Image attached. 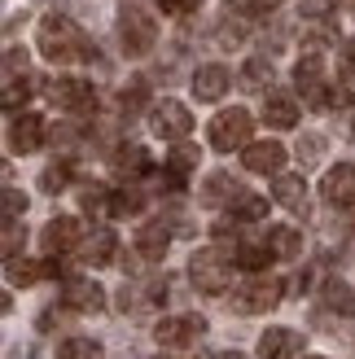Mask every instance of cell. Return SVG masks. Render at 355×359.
<instances>
[{"label":"cell","instance_id":"1","mask_svg":"<svg viewBox=\"0 0 355 359\" xmlns=\"http://www.w3.org/2000/svg\"><path fill=\"white\" fill-rule=\"evenodd\" d=\"M40 53L48 62H75V57H93L97 48H88V40L79 35V27L62 13H48L40 22Z\"/></svg>","mask_w":355,"mask_h":359},{"label":"cell","instance_id":"2","mask_svg":"<svg viewBox=\"0 0 355 359\" xmlns=\"http://www.w3.org/2000/svg\"><path fill=\"white\" fill-rule=\"evenodd\" d=\"M189 276L202 294H224L233 285V263H228L224 250H198L189 259Z\"/></svg>","mask_w":355,"mask_h":359},{"label":"cell","instance_id":"3","mask_svg":"<svg viewBox=\"0 0 355 359\" xmlns=\"http://www.w3.org/2000/svg\"><path fill=\"white\" fill-rule=\"evenodd\" d=\"M119 40H123V53H128V57H145V53L154 48V40H158L154 18L140 13V9L119 13Z\"/></svg>","mask_w":355,"mask_h":359},{"label":"cell","instance_id":"4","mask_svg":"<svg viewBox=\"0 0 355 359\" xmlns=\"http://www.w3.org/2000/svg\"><path fill=\"white\" fill-rule=\"evenodd\" d=\"M250 114L246 110H224V114H215L210 118V145H215L220 154H228V149H237V145H246L250 140Z\"/></svg>","mask_w":355,"mask_h":359},{"label":"cell","instance_id":"5","mask_svg":"<svg viewBox=\"0 0 355 359\" xmlns=\"http://www.w3.org/2000/svg\"><path fill=\"white\" fill-rule=\"evenodd\" d=\"M149 128H154V136H163V140H185L193 132V114H189V105H180V101H158L149 110Z\"/></svg>","mask_w":355,"mask_h":359},{"label":"cell","instance_id":"6","mask_svg":"<svg viewBox=\"0 0 355 359\" xmlns=\"http://www.w3.org/2000/svg\"><path fill=\"white\" fill-rule=\"evenodd\" d=\"M202 333H206V320L202 316H167V320H158V329H154L158 346H171V351L193 346Z\"/></svg>","mask_w":355,"mask_h":359},{"label":"cell","instance_id":"7","mask_svg":"<svg viewBox=\"0 0 355 359\" xmlns=\"http://www.w3.org/2000/svg\"><path fill=\"white\" fill-rule=\"evenodd\" d=\"M276 302H281V280L276 276H255L237 294V311L241 316H259V311H272Z\"/></svg>","mask_w":355,"mask_h":359},{"label":"cell","instance_id":"8","mask_svg":"<svg viewBox=\"0 0 355 359\" xmlns=\"http://www.w3.org/2000/svg\"><path fill=\"white\" fill-rule=\"evenodd\" d=\"M53 101L70 114H93L97 110V88L83 79H58L53 83Z\"/></svg>","mask_w":355,"mask_h":359},{"label":"cell","instance_id":"9","mask_svg":"<svg viewBox=\"0 0 355 359\" xmlns=\"http://www.w3.org/2000/svg\"><path fill=\"white\" fill-rule=\"evenodd\" d=\"M62 302L70 311H83V316H97L101 307H105V290L97 280H83V276H75V280H66V290H62Z\"/></svg>","mask_w":355,"mask_h":359},{"label":"cell","instance_id":"10","mask_svg":"<svg viewBox=\"0 0 355 359\" xmlns=\"http://www.w3.org/2000/svg\"><path fill=\"white\" fill-rule=\"evenodd\" d=\"M44 145V118L40 114H13L9 123V149L13 154H35Z\"/></svg>","mask_w":355,"mask_h":359},{"label":"cell","instance_id":"11","mask_svg":"<svg viewBox=\"0 0 355 359\" xmlns=\"http://www.w3.org/2000/svg\"><path fill=\"white\" fill-rule=\"evenodd\" d=\"M40 245H44V255H66V250H75L79 245V219H70V215L48 219L44 232H40Z\"/></svg>","mask_w":355,"mask_h":359},{"label":"cell","instance_id":"12","mask_svg":"<svg viewBox=\"0 0 355 359\" xmlns=\"http://www.w3.org/2000/svg\"><path fill=\"white\" fill-rule=\"evenodd\" d=\"M241 163L255 175H281V167H286V149H281L276 140H255V145H246Z\"/></svg>","mask_w":355,"mask_h":359},{"label":"cell","instance_id":"13","mask_svg":"<svg viewBox=\"0 0 355 359\" xmlns=\"http://www.w3.org/2000/svg\"><path fill=\"white\" fill-rule=\"evenodd\" d=\"M321 193H325L329 206H351V202H355V167H351V163H338L333 171H325Z\"/></svg>","mask_w":355,"mask_h":359},{"label":"cell","instance_id":"14","mask_svg":"<svg viewBox=\"0 0 355 359\" xmlns=\"http://www.w3.org/2000/svg\"><path fill=\"white\" fill-rule=\"evenodd\" d=\"M303 351V333L294 329H268L259 337V359H298Z\"/></svg>","mask_w":355,"mask_h":359},{"label":"cell","instance_id":"15","mask_svg":"<svg viewBox=\"0 0 355 359\" xmlns=\"http://www.w3.org/2000/svg\"><path fill=\"white\" fill-rule=\"evenodd\" d=\"M228 83H233V75H228L224 66H198V75H193V97L198 101H220L228 93Z\"/></svg>","mask_w":355,"mask_h":359},{"label":"cell","instance_id":"16","mask_svg":"<svg viewBox=\"0 0 355 359\" xmlns=\"http://www.w3.org/2000/svg\"><path fill=\"white\" fill-rule=\"evenodd\" d=\"M263 123H268V128H294L298 123V101L290 97V93H272L268 101H263Z\"/></svg>","mask_w":355,"mask_h":359},{"label":"cell","instance_id":"17","mask_svg":"<svg viewBox=\"0 0 355 359\" xmlns=\"http://www.w3.org/2000/svg\"><path fill=\"white\" fill-rule=\"evenodd\" d=\"M272 197L286 210H307V184H303V175H286V171H281L272 180Z\"/></svg>","mask_w":355,"mask_h":359},{"label":"cell","instance_id":"18","mask_svg":"<svg viewBox=\"0 0 355 359\" xmlns=\"http://www.w3.org/2000/svg\"><path fill=\"white\" fill-rule=\"evenodd\" d=\"M167 245H171L167 224H145V228L136 232V250H140V259H163V255H167Z\"/></svg>","mask_w":355,"mask_h":359},{"label":"cell","instance_id":"19","mask_svg":"<svg viewBox=\"0 0 355 359\" xmlns=\"http://www.w3.org/2000/svg\"><path fill=\"white\" fill-rule=\"evenodd\" d=\"M321 302H325V311H333V316H355V290L347 280H325Z\"/></svg>","mask_w":355,"mask_h":359},{"label":"cell","instance_id":"20","mask_svg":"<svg viewBox=\"0 0 355 359\" xmlns=\"http://www.w3.org/2000/svg\"><path fill=\"white\" fill-rule=\"evenodd\" d=\"M114 250H119V237H114L110 228H97L93 241H88V263H93V267H105V263L114 259Z\"/></svg>","mask_w":355,"mask_h":359},{"label":"cell","instance_id":"21","mask_svg":"<svg viewBox=\"0 0 355 359\" xmlns=\"http://www.w3.org/2000/svg\"><path fill=\"white\" fill-rule=\"evenodd\" d=\"M114 167H119V175H145V171H154L149 167V154L145 149H140V145H123L119 149V158H114Z\"/></svg>","mask_w":355,"mask_h":359},{"label":"cell","instance_id":"22","mask_svg":"<svg viewBox=\"0 0 355 359\" xmlns=\"http://www.w3.org/2000/svg\"><path fill=\"white\" fill-rule=\"evenodd\" d=\"M268 245L276 259H294L298 250H303V237H298L294 228H268Z\"/></svg>","mask_w":355,"mask_h":359},{"label":"cell","instance_id":"23","mask_svg":"<svg viewBox=\"0 0 355 359\" xmlns=\"http://www.w3.org/2000/svg\"><path fill=\"white\" fill-rule=\"evenodd\" d=\"M228 206H233V219H263V215H268V197H259V193H237Z\"/></svg>","mask_w":355,"mask_h":359},{"label":"cell","instance_id":"24","mask_svg":"<svg viewBox=\"0 0 355 359\" xmlns=\"http://www.w3.org/2000/svg\"><path fill=\"white\" fill-rule=\"evenodd\" d=\"M321 70H325V62H321V53H303V57H298V66H294V79H298V88H316L321 83Z\"/></svg>","mask_w":355,"mask_h":359},{"label":"cell","instance_id":"25","mask_svg":"<svg viewBox=\"0 0 355 359\" xmlns=\"http://www.w3.org/2000/svg\"><path fill=\"white\" fill-rule=\"evenodd\" d=\"M272 259H276V255H272L268 241H263V245H241V250H237V263L246 267V272H263Z\"/></svg>","mask_w":355,"mask_h":359},{"label":"cell","instance_id":"26","mask_svg":"<svg viewBox=\"0 0 355 359\" xmlns=\"http://www.w3.org/2000/svg\"><path fill=\"white\" fill-rule=\"evenodd\" d=\"M193 167H198V149L185 145V140H175V149H171V158H167L171 180H180V175H185V171H193Z\"/></svg>","mask_w":355,"mask_h":359},{"label":"cell","instance_id":"27","mask_svg":"<svg viewBox=\"0 0 355 359\" xmlns=\"http://www.w3.org/2000/svg\"><path fill=\"white\" fill-rule=\"evenodd\" d=\"M48 272H58V267H53V263L35 267V263H18V259H9V285H35V280L48 276Z\"/></svg>","mask_w":355,"mask_h":359},{"label":"cell","instance_id":"28","mask_svg":"<svg viewBox=\"0 0 355 359\" xmlns=\"http://www.w3.org/2000/svg\"><path fill=\"white\" fill-rule=\"evenodd\" d=\"M97 342H88V337H66L58 346V359H97Z\"/></svg>","mask_w":355,"mask_h":359},{"label":"cell","instance_id":"29","mask_svg":"<svg viewBox=\"0 0 355 359\" xmlns=\"http://www.w3.org/2000/svg\"><path fill=\"white\" fill-rule=\"evenodd\" d=\"M241 83H246V88H263V83H272V66L263 62V57H250V62H246V70H241Z\"/></svg>","mask_w":355,"mask_h":359},{"label":"cell","instance_id":"30","mask_svg":"<svg viewBox=\"0 0 355 359\" xmlns=\"http://www.w3.org/2000/svg\"><path fill=\"white\" fill-rule=\"evenodd\" d=\"M237 193H241V189H237V184H233L228 175H210V180H206V193H202V197H206V202H224V197L233 202Z\"/></svg>","mask_w":355,"mask_h":359},{"label":"cell","instance_id":"31","mask_svg":"<svg viewBox=\"0 0 355 359\" xmlns=\"http://www.w3.org/2000/svg\"><path fill=\"white\" fill-rule=\"evenodd\" d=\"M140 206H145V202H140V193H136V189H123V193H110V215H136Z\"/></svg>","mask_w":355,"mask_h":359},{"label":"cell","instance_id":"32","mask_svg":"<svg viewBox=\"0 0 355 359\" xmlns=\"http://www.w3.org/2000/svg\"><path fill=\"white\" fill-rule=\"evenodd\" d=\"M66 180H70V167H66V163H53V167H44V175H40V189H44V193H58V189H66Z\"/></svg>","mask_w":355,"mask_h":359},{"label":"cell","instance_id":"33","mask_svg":"<svg viewBox=\"0 0 355 359\" xmlns=\"http://www.w3.org/2000/svg\"><path fill=\"white\" fill-rule=\"evenodd\" d=\"M83 210L88 215H105L110 210V193L105 189H83Z\"/></svg>","mask_w":355,"mask_h":359},{"label":"cell","instance_id":"34","mask_svg":"<svg viewBox=\"0 0 355 359\" xmlns=\"http://www.w3.org/2000/svg\"><path fill=\"white\" fill-rule=\"evenodd\" d=\"M27 241V232L18 228V219H5V259H18V245Z\"/></svg>","mask_w":355,"mask_h":359},{"label":"cell","instance_id":"35","mask_svg":"<svg viewBox=\"0 0 355 359\" xmlns=\"http://www.w3.org/2000/svg\"><path fill=\"white\" fill-rule=\"evenodd\" d=\"M140 105H145V83H128V88H123V110H128V114H136L140 110Z\"/></svg>","mask_w":355,"mask_h":359},{"label":"cell","instance_id":"36","mask_svg":"<svg viewBox=\"0 0 355 359\" xmlns=\"http://www.w3.org/2000/svg\"><path fill=\"white\" fill-rule=\"evenodd\" d=\"M321 154H325V140L321 136H303V140H298V158H303V163H316Z\"/></svg>","mask_w":355,"mask_h":359},{"label":"cell","instance_id":"37","mask_svg":"<svg viewBox=\"0 0 355 359\" xmlns=\"http://www.w3.org/2000/svg\"><path fill=\"white\" fill-rule=\"evenodd\" d=\"M22 210H27V193H18V189H5V219H18Z\"/></svg>","mask_w":355,"mask_h":359},{"label":"cell","instance_id":"38","mask_svg":"<svg viewBox=\"0 0 355 359\" xmlns=\"http://www.w3.org/2000/svg\"><path fill=\"white\" fill-rule=\"evenodd\" d=\"M158 5H163V13H171V18H185V13H198L202 0H158Z\"/></svg>","mask_w":355,"mask_h":359},{"label":"cell","instance_id":"39","mask_svg":"<svg viewBox=\"0 0 355 359\" xmlns=\"http://www.w3.org/2000/svg\"><path fill=\"white\" fill-rule=\"evenodd\" d=\"M27 101V83H18V79H9L5 83V110H18V105Z\"/></svg>","mask_w":355,"mask_h":359},{"label":"cell","instance_id":"40","mask_svg":"<svg viewBox=\"0 0 355 359\" xmlns=\"http://www.w3.org/2000/svg\"><path fill=\"white\" fill-rule=\"evenodd\" d=\"M338 66H342V75H355V40L338 44Z\"/></svg>","mask_w":355,"mask_h":359},{"label":"cell","instance_id":"41","mask_svg":"<svg viewBox=\"0 0 355 359\" xmlns=\"http://www.w3.org/2000/svg\"><path fill=\"white\" fill-rule=\"evenodd\" d=\"M276 5H281V0H241V13H268Z\"/></svg>","mask_w":355,"mask_h":359},{"label":"cell","instance_id":"42","mask_svg":"<svg viewBox=\"0 0 355 359\" xmlns=\"http://www.w3.org/2000/svg\"><path fill=\"white\" fill-rule=\"evenodd\" d=\"M215 359H246V355H237V351H224V355H215Z\"/></svg>","mask_w":355,"mask_h":359},{"label":"cell","instance_id":"43","mask_svg":"<svg viewBox=\"0 0 355 359\" xmlns=\"http://www.w3.org/2000/svg\"><path fill=\"white\" fill-rule=\"evenodd\" d=\"M307 359H325V355H307Z\"/></svg>","mask_w":355,"mask_h":359},{"label":"cell","instance_id":"44","mask_svg":"<svg viewBox=\"0 0 355 359\" xmlns=\"http://www.w3.org/2000/svg\"><path fill=\"white\" fill-rule=\"evenodd\" d=\"M158 359H171V355H158Z\"/></svg>","mask_w":355,"mask_h":359}]
</instances>
